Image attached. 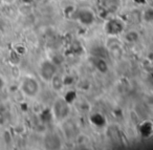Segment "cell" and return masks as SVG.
I'll return each instance as SVG.
<instances>
[{"mask_svg": "<svg viewBox=\"0 0 153 150\" xmlns=\"http://www.w3.org/2000/svg\"><path fill=\"white\" fill-rule=\"evenodd\" d=\"M137 39H138V35L135 32H129L126 35V40L129 41V42H133V41H136Z\"/></svg>", "mask_w": 153, "mask_h": 150, "instance_id": "obj_8", "label": "cell"}, {"mask_svg": "<svg viewBox=\"0 0 153 150\" xmlns=\"http://www.w3.org/2000/svg\"><path fill=\"white\" fill-rule=\"evenodd\" d=\"M23 1H24V2H26V3H27V2H30V0H23Z\"/></svg>", "mask_w": 153, "mask_h": 150, "instance_id": "obj_12", "label": "cell"}, {"mask_svg": "<svg viewBox=\"0 0 153 150\" xmlns=\"http://www.w3.org/2000/svg\"><path fill=\"white\" fill-rule=\"evenodd\" d=\"M5 1H7V3H12L14 1V0H5Z\"/></svg>", "mask_w": 153, "mask_h": 150, "instance_id": "obj_11", "label": "cell"}, {"mask_svg": "<svg viewBox=\"0 0 153 150\" xmlns=\"http://www.w3.org/2000/svg\"><path fill=\"white\" fill-rule=\"evenodd\" d=\"M67 102L64 101H57L53 107V114L57 119H63L67 116L68 113V105Z\"/></svg>", "mask_w": 153, "mask_h": 150, "instance_id": "obj_2", "label": "cell"}, {"mask_svg": "<svg viewBox=\"0 0 153 150\" xmlns=\"http://www.w3.org/2000/svg\"><path fill=\"white\" fill-rule=\"evenodd\" d=\"M79 20L83 24H90L94 21V15L92 13H90V11H81L79 12V15H78Z\"/></svg>", "mask_w": 153, "mask_h": 150, "instance_id": "obj_5", "label": "cell"}, {"mask_svg": "<svg viewBox=\"0 0 153 150\" xmlns=\"http://www.w3.org/2000/svg\"><path fill=\"white\" fill-rule=\"evenodd\" d=\"M74 99H76V93H74V91H68V93H66V97L64 100L69 104V103H72V101H74Z\"/></svg>", "mask_w": 153, "mask_h": 150, "instance_id": "obj_9", "label": "cell"}, {"mask_svg": "<svg viewBox=\"0 0 153 150\" xmlns=\"http://www.w3.org/2000/svg\"><path fill=\"white\" fill-rule=\"evenodd\" d=\"M122 28H123V24L117 19L111 20V21L107 22L106 24V31L110 35L119 34L120 32H122Z\"/></svg>", "mask_w": 153, "mask_h": 150, "instance_id": "obj_4", "label": "cell"}, {"mask_svg": "<svg viewBox=\"0 0 153 150\" xmlns=\"http://www.w3.org/2000/svg\"><path fill=\"white\" fill-rule=\"evenodd\" d=\"M55 70L56 67L53 63H51L49 61H46L42 64V67H41V76L44 80H51L53 76H55Z\"/></svg>", "mask_w": 153, "mask_h": 150, "instance_id": "obj_3", "label": "cell"}, {"mask_svg": "<svg viewBox=\"0 0 153 150\" xmlns=\"http://www.w3.org/2000/svg\"><path fill=\"white\" fill-rule=\"evenodd\" d=\"M96 67L98 68L100 72H107V64L105 63V61L104 60H97V62H96Z\"/></svg>", "mask_w": 153, "mask_h": 150, "instance_id": "obj_7", "label": "cell"}, {"mask_svg": "<svg viewBox=\"0 0 153 150\" xmlns=\"http://www.w3.org/2000/svg\"><path fill=\"white\" fill-rule=\"evenodd\" d=\"M21 90L27 97H35L39 90V84L34 78H24L21 83Z\"/></svg>", "mask_w": 153, "mask_h": 150, "instance_id": "obj_1", "label": "cell"}, {"mask_svg": "<svg viewBox=\"0 0 153 150\" xmlns=\"http://www.w3.org/2000/svg\"><path fill=\"white\" fill-rule=\"evenodd\" d=\"M145 19L147 21H152L153 20V10L149 9L148 11L145 12Z\"/></svg>", "mask_w": 153, "mask_h": 150, "instance_id": "obj_10", "label": "cell"}, {"mask_svg": "<svg viewBox=\"0 0 153 150\" xmlns=\"http://www.w3.org/2000/svg\"><path fill=\"white\" fill-rule=\"evenodd\" d=\"M51 82H53V88H55V89L59 90V89L62 88V85H63V80H62V79H60L59 77L53 76V78H51Z\"/></svg>", "mask_w": 153, "mask_h": 150, "instance_id": "obj_6", "label": "cell"}]
</instances>
